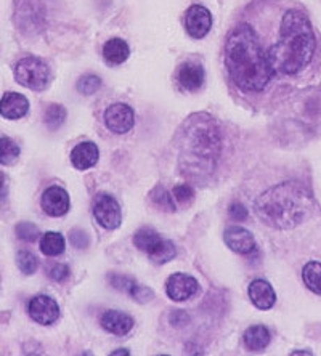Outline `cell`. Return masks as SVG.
<instances>
[{
	"instance_id": "cell-1",
	"label": "cell",
	"mask_w": 321,
	"mask_h": 356,
	"mask_svg": "<svg viewBox=\"0 0 321 356\" xmlns=\"http://www.w3.org/2000/svg\"><path fill=\"white\" fill-rule=\"evenodd\" d=\"M224 61L231 81L246 93L264 90L272 79L267 54L249 24H238L231 31L225 42Z\"/></svg>"
},
{
	"instance_id": "cell-2",
	"label": "cell",
	"mask_w": 321,
	"mask_h": 356,
	"mask_svg": "<svg viewBox=\"0 0 321 356\" xmlns=\"http://www.w3.org/2000/svg\"><path fill=\"white\" fill-rule=\"evenodd\" d=\"M180 169L191 178L209 177L217 167L222 153L220 129L209 114H193L178 134Z\"/></svg>"
},
{
	"instance_id": "cell-3",
	"label": "cell",
	"mask_w": 321,
	"mask_h": 356,
	"mask_svg": "<svg viewBox=\"0 0 321 356\" xmlns=\"http://www.w3.org/2000/svg\"><path fill=\"white\" fill-rule=\"evenodd\" d=\"M317 39L308 18L299 10L284 13L280 39L267 51L272 70L281 74H297L312 61Z\"/></svg>"
},
{
	"instance_id": "cell-4",
	"label": "cell",
	"mask_w": 321,
	"mask_h": 356,
	"mask_svg": "<svg viewBox=\"0 0 321 356\" xmlns=\"http://www.w3.org/2000/svg\"><path fill=\"white\" fill-rule=\"evenodd\" d=\"M312 193L299 181H283L257 197L254 211L262 222L275 229H291L310 216Z\"/></svg>"
},
{
	"instance_id": "cell-5",
	"label": "cell",
	"mask_w": 321,
	"mask_h": 356,
	"mask_svg": "<svg viewBox=\"0 0 321 356\" xmlns=\"http://www.w3.org/2000/svg\"><path fill=\"white\" fill-rule=\"evenodd\" d=\"M15 79L29 90L42 92L50 81L49 66L39 56H26L15 65Z\"/></svg>"
},
{
	"instance_id": "cell-6",
	"label": "cell",
	"mask_w": 321,
	"mask_h": 356,
	"mask_svg": "<svg viewBox=\"0 0 321 356\" xmlns=\"http://www.w3.org/2000/svg\"><path fill=\"white\" fill-rule=\"evenodd\" d=\"M93 217L107 229H116L123 223V212L119 202L107 193H100L93 202Z\"/></svg>"
},
{
	"instance_id": "cell-7",
	"label": "cell",
	"mask_w": 321,
	"mask_h": 356,
	"mask_svg": "<svg viewBox=\"0 0 321 356\" xmlns=\"http://www.w3.org/2000/svg\"><path fill=\"white\" fill-rule=\"evenodd\" d=\"M104 124L113 134H127L135 124L134 109L124 103H114L104 111Z\"/></svg>"
},
{
	"instance_id": "cell-8",
	"label": "cell",
	"mask_w": 321,
	"mask_h": 356,
	"mask_svg": "<svg viewBox=\"0 0 321 356\" xmlns=\"http://www.w3.org/2000/svg\"><path fill=\"white\" fill-rule=\"evenodd\" d=\"M185 28L193 39H203L212 28V15L203 5H191L185 15Z\"/></svg>"
},
{
	"instance_id": "cell-9",
	"label": "cell",
	"mask_w": 321,
	"mask_h": 356,
	"mask_svg": "<svg viewBox=\"0 0 321 356\" xmlns=\"http://www.w3.org/2000/svg\"><path fill=\"white\" fill-rule=\"evenodd\" d=\"M28 312L29 316L33 318L36 323L42 324V326L54 324L58 316H60V307H58V303L49 296H38L31 298Z\"/></svg>"
},
{
	"instance_id": "cell-10",
	"label": "cell",
	"mask_w": 321,
	"mask_h": 356,
	"mask_svg": "<svg viewBox=\"0 0 321 356\" xmlns=\"http://www.w3.org/2000/svg\"><path fill=\"white\" fill-rule=\"evenodd\" d=\"M199 289L198 281L185 273L172 275L166 282V292L172 300L185 302L196 294Z\"/></svg>"
},
{
	"instance_id": "cell-11",
	"label": "cell",
	"mask_w": 321,
	"mask_h": 356,
	"mask_svg": "<svg viewBox=\"0 0 321 356\" xmlns=\"http://www.w3.org/2000/svg\"><path fill=\"white\" fill-rule=\"evenodd\" d=\"M40 204L50 217H61L70 211V196L61 186H50L42 195Z\"/></svg>"
},
{
	"instance_id": "cell-12",
	"label": "cell",
	"mask_w": 321,
	"mask_h": 356,
	"mask_svg": "<svg viewBox=\"0 0 321 356\" xmlns=\"http://www.w3.org/2000/svg\"><path fill=\"white\" fill-rule=\"evenodd\" d=\"M225 244L233 250V252L247 255L256 249V239L251 232H247L243 227H228L224 234Z\"/></svg>"
},
{
	"instance_id": "cell-13",
	"label": "cell",
	"mask_w": 321,
	"mask_h": 356,
	"mask_svg": "<svg viewBox=\"0 0 321 356\" xmlns=\"http://www.w3.org/2000/svg\"><path fill=\"white\" fill-rule=\"evenodd\" d=\"M29 111L28 98L17 92L5 93L0 99V116L10 120H18L24 118Z\"/></svg>"
},
{
	"instance_id": "cell-14",
	"label": "cell",
	"mask_w": 321,
	"mask_h": 356,
	"mask_svg": "<svg viewBox=\"0 0 321 356\" xmlns=\"http://www.w3.org/2000/svg\"><path fill=\"white\" fill-rule=\"evenodd\" d=\"M100 151L93 141H82L71 151V162L77 170H87L98 162Z\"/></svg>"
},
{
	"instance_id": "cell-15",
	"label": "cell",
	"mask_w": 321,
	"mask_h": 356,
	"mask_svg": "<svg viewBox=\"0 0 321 356\" xmlns=\"http://www.w3.org/2000/svg\"><path fill=\"white\" fill-rule=\"evenodd\" d=\"M249 298L259 310H270L276 302V294L270 286V282L256 280L249 286Z\"/></svg>"
},
{
	"instance_id": "cell-16",
	"label": "cell",
	"mask_w": 321,
	"mask_h": 356,
	"mask_svg": "<svg viewBox=\"0 0 321 356\" xmlns=\"http://www.w3.org/2000/svg\"><path fill=\"white\" fill-rule=\"evenodd\" d=\"M102 326L104 331L109 334H114V336H125L132 331L134 327V319L132 316L125 315L123 312H107L102 316Z\"/></svg>"
},
{
	"instance_id": "cell-17",
	"label": "cell",
	"mask_w": 321,
	"mask_h": 356,
	"mask_svg": "<svg viewBox=\"0 0 321 356\" xmlns=\"http://www.w3.org/2000/svg\"><path fill=\"white\" fill-rule=\"evenodd\" d=\"M178 82L188 92H196L204 83V70L194 63H185L178 71Z\"/></svg>"
},
{
	"instance_id": "cell-18",
	"label": "cell",
	"mask_w": 321,
	"mask_h": 356,
	"mask_svg": "<svg viewBox=\"0 0 321 356\" xmlns=\"http://www.w3.org/2000/svg\"><path fill=\"white\" fill-rule=\"evenodd\" d=\"M166 239H162L155 229L151 228H141L135 233L134 244L135 248H139L141 252L148 254L150 259L155 257V254L162 248Z\"/></svg>"
},
{
	"instance_id": "cell-19",
	"label": "cell",
	"mask_w": 321,
	"mask_h": 356,
	"mask_svg": "<svg viewBox=\"0 0 321 356\" xmlns=\"http://www.w3.org/2000/svg\"><path fill=\"white\" fill-rule=\"evenodd\" d=\"M130 49L127 42L123 39H111L108 40L103 47V56L109 65H123L129 58Z\"/></svg>"
},
{
	"instance_id": "cell-20",
	"label": "cell",
	"mask_w": 321,
	"mask_h": 356,
	"mask_svg": "<svg viewBox=\"0 0 321 356\" xmlns=\"http://www.w3.org/2000/svg\"><path fill=\"white\" fill-rule=\"evenodd\" d=\"M244 345L251 352H260L270 343V331L265 326H252L244 332Z\"/></svg>"
},
{
	"instance_id": "cell-21",
	"label": "cell",
	"mask_w": 321,
	"mask_h": 356,
	"mask_svg": "<svg viewBox=\"0 0 321 356\" xmlns=\"http://www.w3.org/2000/svg\"><path fill=\"white\" fill-rule=\"evenodd\" d=\"M65 248H66V243H65V238H63V234L55 233V232L42 234L40 238L42 254L49 255V257H56V255L65 252Z\"/></svg>"
},
{
	"instance_id": "cell-22",
	"label": "cell",
	"mask_w": 321,
	"mask_h": 356,
	"mask_svg": "<svg viewBox=\"0 0 321 356\" xmlns=\"http://www.w3.org/2000/svg\"><path fill=\"white\" fill-rule=\"evenodd\" d=\"M305 286L315 294L321 296V264L320 261H308L302 270Z\"/></svg>"
},
{
	"instance_id": "cell-23",
	"label": "cell",
	"mask_w": 321,
	"mask_h": 356,
	"mask_svg": "<svg viewBox=\"0 0 321 356\" xmlns=\"http://www.w3.org/2000/svg\"><path fill=\"white\" fill-rule=\"evenodd\" d=\"M19 158V146L12 138L0 137V164L12 165Z\"/></svg>"
},
{
	"instance_id": "cell-24",
	"label": "cell",
	"mask_w": 321,
	"mask_h": 356,
	"mask_svg": "<svg viewBox=\"0 0 321 356\" xmlns=\"http://www.w3.org/2000/svg\"><path fill=\"white\" fill-rule=\"evenodd\" d=\"M17 265L24 275H34L39 268V260L36 259L34 254L28 252V250H21L17 255Z\"/></svg>"
},
{
	"instance_id": "cell-25",
	"label": "cell",
	"mask_w": 321,
	"mask_h": 356,
	"mask_svg": "<svg viewBox=\"0 0 321 356\" xmlns=\"http://www.w3.org/2000/svg\"><path fill=\"white\" fill-rule=\"evenodd\" d=\"M66 119V109L61 106V104H50L45 111V124L49 125L50 129H58L60 125L65 122Z\"/></svg>"
},
{
	"instance_id": "cell-26",
	"label": "cell",
	"mask_w": 321,
	"mask_h": 356,
	"mask_svg": "<svg viewBox=\"0 0 321 356\" xmlns=\"http://www.w3.org/2000/svg\"><path fill=\"white\" fill-rule=\"evenodd\" d=\"M151 199L157 207L164 209V211H175V202H173V196L171 195L169 191H166L164 188L157 186L156 190H152Z\"/></svg>"
},
{
	"instance_id": "cell-27",
	"label": "cell",
	"mask_w": 321,
	"mask_h": 356,
	"mask_svg": "<svg viewBox=\"0 0 321 356\" xmlns=\"http://www.w3.org/2000/svg\"><path fill=\"white\" fill-rule=\"evenodd\" d=\"M100 86H102V79L98 76L87 74L81 77V81L77 82V90L84 93V95H92V93L98 90Z\"/></svg>"
},
{
	"instance_id": "cell-28",
	"label": "cell",
	"mask_w": 321,
	"mask_h": 356,
	"mask_svg": "<svg viewBox=\"0 0 321 356\" xmlns=\"http://www.w3.org/2000/svg\"><path fill=\"white\" fill-rule=\"evenodd\" d=\"M109 281H111L114 289L123 291V292H125V294H130V296H132V292L135 291V287H136L135 280H132V277H127V276L111 275V276H109Z\"/></svg>"
},
{
	"instance_id": "cell-29",
	"label": "cell",
	"mask_w": 321,
	"mask_h": 356,
	"mask_svg": "<svg viewBox=\"0 0 321 356\" xmlns=\"http://www.w3.org/2000/svg\"><path fill=\"white\" fill-rule=\"evenodd\" d=\"M175 245H173L172 241L166 239L164 244H162V248L157 250V252L155 254V257H152L151 260L155 261V264H167V261H171L173 257H175Z\"/></svg>"
},
{
	"instance_id": "cell-30",
	"label": "cell",
	"mask_w": 321,
	"mask_h": 356,
	"mask_svg": "<svg viewBox=\"0 0 321 356\" xmlns=\"http://www.w3.org/2000/svg\"><path fill=\"white\" fill-rule=\"evenodd\" d=\"M17 234L21 241H26V243H34L36 239L39 238V228L33 223L23 222L17 227Z\"/></svg>"
},
{
	"instance_id": "cell-31",
	"label": "cell",
	"mask_w": 321,
	"mask_h": 356,
	"mask_svg": "<svg viewBox=\"0 0 321 356\" xmlns=\"http://www.w3.org/2000/svg\"><path fill=\"white\" fill-rule=\"evenodd\" d=\"M172 196L178 204H180V206H189L194 197V191L189 185H177L173 188Z\"/></svg>"
},
{
	"instance_id": "cell-32",
	"label": "cell",
	"mask_w": 321,
	"mask_h": 356,
	"mask_svg": "<svg viewBox=\"0 0 321 356\" xmlns=\"http://www.w3.org/2000/svg\"><path fill=\"white\" fill-rule=\"evenodd\" d=\"M132 297H134V300L140 302V303H148L152 300V298H155V294H152V291L148 289V287L136 284L135 291L132 292Z\"/></svg>"
},
{
	"instance_id": "cell-33",
	"label": "cell",
	"mask_w": 321,
	"mask_h": 356,
	"mask_svg": "<svg viewBox=\"0 0 321 356\" xmlns=\"http://www.w3.org/2000/svg\"><path fill=\"white\" fill-rule=\"evenodd\" d=\"M228 213H230L231 218L238 220V222H243V220H246L247 216H249V213H247V209L241 202L231 204L230 209H228Z\"/></svg>"
},
{
	"instance_id": "cell-34",
	"label": "cell",
	"mask_w": 321,
	"mask_h": 356,
	"mask_svg": "<svg viewBox=\"0 0 321 356\" xmlns=\"http://www.w3.org/2000/svg\"><path fill=\"white\" fill-rule=\"evenodd\" d=\"M68 276H70V268L63 264H58L50 270V277L56 282H63L65 280H68Z\"/></svg>"
},
{
	"instance_id": "cell-35",
	"label": "cell",
	"mask_w": 321,
	"mask_h": 356,
	"mask_svg": "<svg viewBox=\"0 0 321 356\" xmlns=\"http://www.w3.org/2000/svg\"><path fill=\"white\" fill-rule=\"evenodd\" d=\"M71 243L75 248L84 249L88 245V236L82 232V229H75V232L71 233Z\"/></svg>"
},
{
	"instance_id": "cell-36",
	"label": "cell",
	"mask_w": 321,
	"mask_h": 356,
	"mask_svg": "<svg viewBox=\"0 0 321 356\" xmlns=\"http://www.w3.org/2000/svg\"><path fill=\"white\" fill-rule=\"evenodd\" d=\"M169 319H171V323L173 324V326H177V327H182V326H185V324L189 323V316L182 310L173 312Z\"/></svg>"
},
{
	"instance_id": "cell-37",
	"label": "cell",
	"mask_w": 321,
	"mask_h": 356,
	"mask_svg": "<svg viewBox=\"0 0 321 356\" xmlns=\"http://www.w3.org/2000/svg\"><path fill=\"white\" fill-rule=\"evenodd\" d=\"M5 193H7V178L0 172V197L5 196Z\"/></svg>"
}]
</instances>
